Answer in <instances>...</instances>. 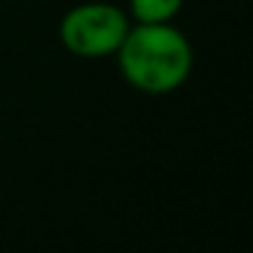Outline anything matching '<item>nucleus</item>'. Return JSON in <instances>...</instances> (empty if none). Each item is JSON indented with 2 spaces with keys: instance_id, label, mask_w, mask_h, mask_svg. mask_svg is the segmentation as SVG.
I'll use <instances>...</instances> for the list:
<instances>
[{
  "instance_id": "7ed1b4c3",
  "label": "nucleus",
  "mask_w": 253,
  "mask_h": 253,
  "mask_svg": "<svg viewBox=\"0 0 253 253\" xmlns=\"http://www.w3.org/2000/svg\"><path fill=\"white\" fill-rule=\"evenodd\" d=\"M180 8L182 0H131V17L136 22H171Z\"/></svg>"
},
{
  "instance_id": "f257e3e1",
  "label": "nucleus",
  "mask_w": 253,
  "mask_h": 253,
  "mask_svg": "<svg viewBox=\"0 0 253 253\" xmlns=\"http://www.w3.org/2000/svg\"><path fill=\"white\" fill-rule=\"evenodd\" d=\"M115 55L128 84L153 95L185 84L193 68L191 41L171 22H136Z\"/></svg>"
},
{
  "instance_id": "f03ea898",
  "label": "nucleus",
  "mask_w": 253,
  "mask_h": 253,
  "mask_svg": "<svg viewBox=\"0 0 253 253\" xmlns=\"http://www.w3.org/2000/svg\"><path fill=\"white\" fill-rule=\"evenodd\" d=\"M128 17L115 3H82L66 11L60 41L77 57H109L128 33Z\"/></svg>"
}]
</instances>
